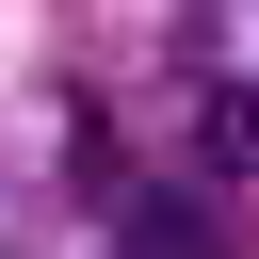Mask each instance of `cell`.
Returning <instances> with one entry per match:
<instances>
[{
	"label": "cell",
	"instance_id": "obj_1",
	"mask_svg": "<svg viewBox=\"0 0 259 259\" xmlns=\"http://www.w3.org/2000/svg\"><path fill=\"white\" fill-rule=\"evenodd\" d=\"M97 194H113V259H243L227 210L178 194V178H113V162H97Z\"/></svg>",
	"mask_w": 259,
	"mask_h": 259
}]
</instances>
